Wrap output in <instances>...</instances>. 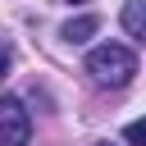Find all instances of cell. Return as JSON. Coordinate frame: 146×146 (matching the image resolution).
I'll list each match as a JSON object with an SVG mask.
<instances>
[{
    "label": "cell",
    "mask_w": 146,
    "mask_h": 146,
    "mask_svg": "<svg viewBox=\"0 0 146 146\" xmlns=\"http://www.w3.org/2000/svg\"><path fill=\"white\" fill-rule=\"evenodd\" d=\"M119 23H123V32H128V36L146 41V0H128V5H123V14H119Z\"/></svg>",
    "instance_id": "cell-3"
},
{
    "label": "cell",
    "mask_w": 146,
    "mask_h": 146,
    "mask_svg": "<svg viewBox=\"0 0 146 146\" xmlns=\"http://www.w3.org/2000/svg\"><path fill=\"white\" fill-rule=\"evenodd\" d=\"M9 64H14V46H9L5 36H0V78L9 73Z\"/></svg>",
    "instance_id": "cell-6"
},
{
    "label": "cell",
    "mask_w": 146,
    "mask_h": 146,
    "mask_svg": "<svg viewBox=\"0 0 146 146\" xmlns=\"http://www.w3.org/2000/svg\"><path fill=\"white\" fill-rule=\"evenodd\" d=\"M68 5H82V0H68Z\"/></svg>",
    "instance_id": "cell-7"
},
{
    "label": "cell",
    "mask_w": 146,
    "mask_h": 146,
    "mask_svg": "<svg viewBox=\"0 0 146 146\" xmlns=\"http://www.w3.org/2000/svg\"><path fill=\"white\" fill-rule=\"evenodd\" d=\"M87 73L100 87H128L132 73H137V55L128 46H119V41H105V46H96L87 55Z\"/></svg>",
    "instance_id": "cell-1"
},
{
    "label": "cell",
    "mask_w": 146,
    "mask_h": 146,
    "mask_svg": "<svg viewBox=\"0 0 146 146\" xmlns=\"http://www.w3.org/2000/svg\"><path fill=\"white\" fill-rule=\"evenodd\" d=\"M96 27H100V18H96V14H82V18H68V23H64V41H73V46H78V41L96 36Z\"/></svg>",
    "instance_id": "cell-4"
},
{
    "label": "cell",
    "mask_w": 146,
    "mask_h": 146,
    "mask_svg": "<svg viewBox=\"0 0 146 146\" xmlns=\"http://www.w3.org/2000/svg\"><path fill=\"white\" fill-rule=\"evenodd\" d=\"M32 137V114L18 96H0V146H27Z\"/></svg>",
    "instance_id": "cell-2"
},
{
    "label": "cell",
    "mask_w": 146,
    "mask_h": 146,
    "mask_svg": "<svg viewBox=\"0 0 146 146\" xmlns=\"http://www.w3.org/2000/svg\"><path fill=\"white\" fill-rule=\"evenodd\" d=\"M123 141H128V146H146V119H132V123L123 128Z\"/></svg>",
    "instance_id": "cell-5"
}]
</instances>
